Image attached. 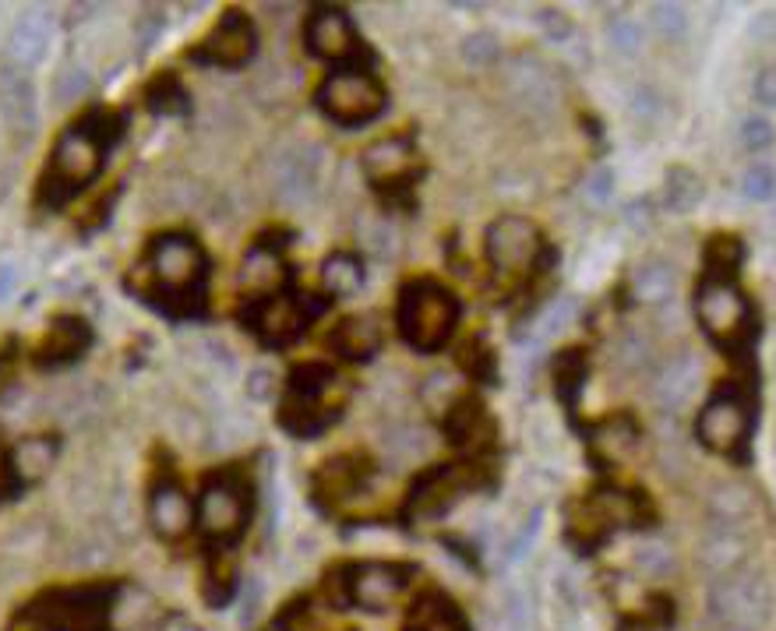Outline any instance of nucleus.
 Masks as SVG:
<instances>
[{
	"mask_svg": "<svg viewBox=\"0 0 776 631\" xmlns=\"http://www.w3.org/2000/svg\"><path fill=\"white\" fill-rule=\"evenodd\" d=\"M709 508L713 515H717L724 526H734V522L749 519L752 508H755V498L749 487H738V484H727V487H717L709 498Z\"/></svg>",
	"mask_w": 776,
	"mask_h": 631,
	"instance_id": "f704fd0d",
	"label": "nucleus"
},
{
	"mask_svg": "<svg viewBox=\"0 0 776 631\" xmlns=\"http://www.w3.org/2000/svg\"><path fill=\"white\" fill-rule=\"evenodd\" d=\"M611 183H614V174H611V169H597V174L589 177L586 191L593 194L597 202H608V198H611Z\"/></svg>",
	"mask_w": 776,
	"mask_h": 631,
	"instance_id": "8fccbe9b",
	"label": "nucleus"
},
{
	"mask_svg": "<svg viewBox=\"0 0 776 631\" xmlns=\"http://www.w3.org/2000/svg\"><path fill=\"white\" fill-rule=\"evenodd\" d=\"M407 586H410V568L388 564V561H367V564L350 568L346 596H350L361 610L378 614V610L392 607Z\"/></svg>",
	"mask_w": 776,
	"mask_h": 631,
	"instance_id": "ddd939ff",
	"label": "nucleus"
},
{
	"mask_svg": "<svg viewBox=\"0 0 776 631\" xmlns=\"http://www.w3.org/2000/svg\"><path fill=\"white\" fill-rule=\"evenodd\" d=\"M92 92V74L85 68H60L57 71V79H54V99L60 106H68V103H78V99H85Z\"/></svg>",
	"mask_w": 776,
	"mask_h": 631,
	"instance_id": "4c0bfd02",
	"label": "nucleus"
},
{
	"mask_svg": "<svg viewBox=\"0 0 776 631\" xmlns=\"http://www.w3.org/2000/svg\"><path fill=\"white\" fill-rule=\"evenodd\" d=\"M195 57L215 68H244L247 60L255 57V25L247 22L244 14L230 11L205 36V43L198 46Z\"/></svg>",
	"mask_w": 776,
	"mask_h": 631,
	"instance_id": "2eb2a0df",
	"label": "nucleus"
},
{
	"mask_svg": "<svg viewBox=\"0 0 776 631\" xmlns=\"http://www.w3.org/2000/svg\"><path fill=\"white\" fill-rule=\"evenodd\" d=\"M307 50L321 60H350L356 53V33L343 8H318L307 19Z\"/></svg>",
	"mask_w": 776,
	"mask_h": 631,
	"instance_id": "dca6fc26",
	"label": "nucleus"
},
{
	"mask_svg": "<svg viewBox=\"0 0 776 631\" xmlns=\"http://www.w3.org/2000/svg\"><path fill=\"white\" fill-rule=\"evenodd\" d=\"M336 381L339 378L321 364L301 367V371L293 374L290 395L283 403V424L293 430V434H301V438L318 434L321 427H329L339 417V398H332Z\"/></svg>",
	"mask_w": 776,
	"mask_h": 631,
	"instance_id": "39448f33",
	"label": "nucleus"
},
{
	"mask_svg": "<svg viewBox=\"0 0 776 631\" xmlns=\"http://www.w3.org/2000/svg\"><path fill=\"white\" fill-rule=\"evenodd\" d=\"M654 25L660 28V36L678 39V36H685L689 14H685V8H681V4H654Z\"/></svg>",
	"mask_w": 776,
	"mask_h": 631,
	"instance_id": "a19ab883",
	"label": "nucleus"
},
{
	"mask_svg": "<svg viewBox=\"0 0 776 631\" xmlns=\"http://www.w3.org/2000/svg\"><path fill=\"white\" fill-rule=\"evenodd\" d=\"M635 444H639V427L632 417H608L593 427V452L608 463H621Z\"/></svg>",
	"mask_w": 776,
	"mask_h": 631,
	"instance_id": "cd10ccee",
	"label": "nucleus"
},
{
	"mask_svg": "<svg viewBox=\"0 0 776 631\" xmlns=\"http://www.w3.org/2000/svg\"><path fill=\"white\" fill-rule=\"evenodd\" d=\"M149 519H152V529L160 533L163 540H180V536L195 526V504L188 498V490L174 480H163L152 490Z\"/></svg>",
	"mask_w": 776,
	"mask_h": 631,
	"instance_id": "a211bd4d",
	"label": "nucleus"
},
{
	"mask_svg": "<svg viewBox=\"0 0 776 631\" xmlns=\"http://www.w3.org/2000/svg\"><path fill=\"white\" fill-rule=\"evenodd\" d=\"M283 275H286V265H283V258H279V251L266 248V243H258V248L244 258V269H240V286L247 289V294H255V297H272L275 294V286L283 283Z\"/></svg>",
	"mask_w": 776,
	"mask_h": 631,
	"instance_id": "b1692460",
	"label": "nucleus"
},
{
	"mask_svg": "<svg viewBox=\"0 0 776 631\" xmlns=\"http://www.w3.org/2000/svg\"><path fill=\"white\" fill-rule=\"evenodd\" d=\"M540 22H543V28H548L551 39H568L572 36V22L565 19L562 11H543Z\"/></svg>",
	"mask_w": 776,
	"mask_h": 631,
	"instance_id": "09e8293b",
	"label": "nucleus"
},
{
	"mask_svg": "<svg viewBox=\"0 0 776 631\" xmlns=\"http://www.w3.org/2000/svg\"><path fill=\"white\" fill-rule=\"evenodd\" d=\"M407 631H462V624L445 599H424V604L413 610Z\"/></svg>",
	"mask_w": 776,
	"mask_h": 631,
	"instance_id": "c9c22d12",
	"label": "nucleus"
},
{
	"mask_svg": "<svg viewBox=\"0 0 776 631\" xmlns=\"http://www.w3.org/2000/svg\"><path fill=\"white\" fill-rule=\"evenodd\" d=\"M50 46V19L43 11H25L8 33V64L14 68H36Z\"/></svg>",
	"mask_w": 776,
	"mask_h": 631,
	"instance_id": "aec40b11",
	"label": "nucleus"
},
{
	"mask_svg": "<svg viewBox=\"0 0 776 631\" xmlns=\"http://www.w3.org/2000/svg\"><path fill=\"white\" fill-rule=\"evenodd\" d=\"M163 33V14L160 11H145L142 19L134 22V36H138V46H142V50H149V46L155 43V36Z\"/></svg>",
	"mask_w": 776,
	"mask_h": 631,
	"instance_id": "c03bdc74",
	"label": "nucleus"
},
{
	"mask_svg": "<svg viewBox=\"0 0 776 631\" xmlns=\"http://www.w3.org/2000/svg\"><path fill=\"white\" fill-rule=\"evenodd\" d=\"M540 508H537V512H533V519L530 522H526V526L519 529V536H516V540H512L508 544V561H519L522 558V553H526V547H530L533 544V536H537V529H540Z\"/></svg>",
	"mask_w": 776,
	"mask_h": 631,
	"instance_id": "49530a36",
	"label": "nucleus"
},
{
	"mask_svg": "<svg viewBox=\"0 0 776 631\" xmlns=\"http://www.w3.org/2000/svg\"><path fill=\"white\" fill-rule=\"evenodd\" d=\"M110 593L103 590H71L50 593L25 610V631H99L106 621Z\"/></svg>",
	"mask_w": 776,
	"mask_h": 631,
	"instance_id": "0eeeda50",
	"label": "nucleus"
},
{
	"mask_svg": "<svg viewBox=\"0 0 776 631\" xmlns=\"http://www.w3.org/2000/svg\"><path fill=\"white\" fill-rule=\"evenodd\" d=\"M321 169H325V152L318 145H297L283 152V156L275 159V174H272L275 198L293 209L310 205L321 188Z\"/></svg>",
	"mask_w": 776,
	"mask_h": 631,
	"instance_id": "f8f14e48",
	"label": "nucleus"
},
{
	"mask_svg": "<svg viewBox=\"0 0 776 631\" xmlns=\"http://www.w3.org/2000/svg\"><path fill=\"white\" fill-rule=\"evenodd\" d=\"M89 346V329L78 318H57L50 332H46L43 346H39V360L43 364H68L74 357H82Z\"/></svg>",
	"mask_w": 776,
	"mask_h": 631,
	"instance_id": "393cba45",
	"label": "nucleus"
},
{
	"mask_svg": "<svg viewBox=\"0 0 776 631\" xmlns=\"http://www.w3.org/2000/svg\"><path fill=\"white\" fill-rule=\"evenodd\" d=\"M744 553H749V540H744V536L734 526H724V522H720L717 529H709L703 540H698L695 558H698V564H703L709 575L724 579V575L738 572L741 561H744Z\"/></svg>",
	"mask_w": 776,
	"mask_h": 631,
	"instance_id": "412c9836",
	"label": "nucleus"
},
{
	"mask_svg": "<svg viewBox=\"0 0 776 631\" xmlns=\"http://www.w3.org/2000/svg\"><path fill=\"white\" fill-rule=\"evenodd\" d=\"M695 434L709 452L738 455L752 434V406L738 389H724L698 409Z\"/></svg>",
	"mask_w": 776,
	"mask_h": 631,
	"instance_id": "1a4fd4ad",
	"label": "nucleus"
},
{
	"mask_svg": "<svg viewBox=\"0 0 776 631\" xmlns=\"http://www.w3.org/2000/svg\"><path fill=\"white\" fill-rule=\"evenodd\" d=\"M456 321H459V300L448 294L445 286L421 279L402 289L399 332L413 349L421 353L442 349L448 343V335L456 332Z\"/></svg>",
	"mask_w": 776,
	"mask_h": 631,
	"instance_id": "f03ea898",
	"label": "nucleus"
},
{
	"mask_svg": "<svg viewBox=\"0 0 776 631\" xmlns=\"http://www.w3.org/2000/svg\"><path fill=\"white\" fill-rule=\"evenodd\" d=\"M11 286H14V269H11V265H0V300H8Z\"/></svg>",
	"mask_w": 776,
	"mask_h": 631,
	"instance_id": "603ef678",
	"label": "nucleus"
},
{
	"mask_svg": "<svg viewBox=\"0 0 776 631\" xmlns=\"http://www.w3.org/2000/svg\"><path fill=\"white\" fill-rule=\"evenodd\" d=\"M608 39H611V46H614L618 53L632 57L635 50H639V43H643V28L635 25L632 19H614L608 25Z\"/></svg>",
	"mask_w": 776,
	"mask_h": 631,
	"instance_id": "79ce46f5",
	"label": "nucleus"
},
{
	"mask_svg": "<svg viewBox=\"0 0 776 631\" xmlns=\"http://www.w3.org/2000/svg\"><path fill=\"white\" fill-rule=\"evenodd\" d=\"M188 92L180 88L177 79H160L149 88V110L152 114H163V117H184L188 114Z\"/></svg>",
	"mask_w": 776,
	"mask_h": 631,
	"instance_id": "e433bc0d",
	"label": "nucleus"
},
{
	"mask_svg": "<svg viewBox=\"0 0 776 631\" xmlns=\"http://www.w3.org/2000/svg\"><path fill=\"white\" fill-rule=\"evenodd\" d=\"M103 156H106V131H103V117H89L71 124L64 134L57 138L54 159H50V191L57 198L82 191L85 183L96 180V174L103 169Z\"/></svg>",
	"mask_w": 776,
	"mask_h": 631,
	"instance_id": "7ed1b4c3",
	"label": "nucleus"
},
{
	"mask_svg": "<svg viewBox=\"0 0 776 631\" xmlns=\"http://www.w3.org/2000/svg\"><path fill=\"white\" fill-rule=\"evenodd\" d=\"M318 103H321L325 117H332L336 124L356 128V124L375 120L385 110V88L371 71L343 68L325 79V85L318 92Z\"/></svg>",
	"mask_w": 776,
	"mask_h": 631,
	"instance_id": "423d86ee",
	"label": "nucleus"
},
{
	"mask_svg": "<svg viewBox=\"0 0 776 631\" xmlns=\"http://www.w3.org/2000/svg\"><path fill=\"white\" fill-rule=\"evenodd\" d=\"M663 202L674 215H689L698 202H703V180H698V174H692L689 166H674L671 174H667Z\"/></svg>",
	"mask_w": 776,
	"mask_h": 631,
	"instance_id": "473e14b6",
	"label": "nucleus"
},
{
	"mask_svg": "<svg viewBox=\"0 0 776 631\" xmlns=\"http://www.w3.org/2000/svg\"><path fill=\"white\" fill-rule=\"evenodd\" d=\"M11 374V353H0V381H8Z\"/></svg>",
	"mask_w": 776,
	"mask_h": 631,
	"instance_id": "864d4df0",
	"label": "nucleus"
},
{
	"mask_svg": "<svg viewBox=\"0 0 776 631\" xmlns=\"http://www.w3.org/2000/svg\"><path fill=\"white\" fill-rule=\"evenodd\" d=\"M695 318L720 346H738L752 332V303L724 272H709L695 289Z\"/></svg>",
	"mask_w": 776,
	"mask_h": 631,
	"instance_id": "20e7f679",
	"label": "nucleus"
},
{
	"mask_svg": "<svg viewBox=\"0 0 776 631\" xmlns=\"http://www.w3.org/2000/svg\"><path fill=\"white\" fill-rule=\"evenodd\" d=\"M695 381H698V364L692 353H678L674 360H667V367L657 378V403L674 409L681 403H689L692 392H695Z\"/></svg>",
	"mask_w": 776,
	"mask_h": 631,
	"instance_id": "a878e982",
	"label": "nucleus"
},
{
	"mask_svg": "<svg viewBox=\"0 0 776 631\" xmlns=\"http://www.w3.org/2000/svg\"><path fill=\"white\" fill-rule=\"evenodd\" d=\"M632 294L643 303H663L674 294V269L663 265V261H646V265L635 269L632 275Z\"/></svg>",
	"mask_w": 776,
	"mask_h": 631,
	"instance_id": "c756f323",
	"label": "nucleus"
},
{
	"mask_svg": "<svg viewBox=\"0 0 776 631\" xmlns=\"http://www.w3.org/2000/svg\"><path fill=\"white\" fill-rule=\"evenodd\" d=\"M0 117L14 138H36L39 131V96L36 82L25 68L0 64Z\"/></svg>",
	"mask_w": 776,
	"mask_h": 631,
	"instance_id": "4468645a",
	"label": "nucleus"
},
{
	"mask_svg": "<svg viewBox=\"0 0 776 631\" xmlns=\"http://www.w3.org/2000/svg\"><path fill=\"white\" fill-rule=\"evenodd\" d=\"M332 346L343 353V357H350V360H367L371 353H378V346H381V325H378V318H371V314L346 318L343 325L336 329Z\"/></svg>",
	"mask_w": 776,
	"mask_h": 631,
	"instance_id": "bb28decb",
	"label": "nucleus"
},
{
	"mask_svg": "<svg viewBox=\"0 0 776 631\" xmlns=\"http://www.w3.org/2000/svg\"><path fill=\"white\" fill-rule=\"evenodd\" d=\"M741 191H744V198H752V202H769V198L776 194V169L766 163L749 166L741 177Z\"/></svg>",
	"mask_w": 776,
	"mask_h": 631,
	"instance_id": "ea45409f",
	"label": "nucleus"
},
{
	"mask_svg": "<svg viewBox=\"0 0 776 631\" xmlns=\"http://www.w3.org/2000/svg\"><path fill=\"white\" fill-rule=\"evenodd\" d=\"M321 286L325 294H332L339 300H350L364 289V265L361 258L353 254H332L329 261L321 265Z\"/></svg>",
	"mask_w": 776,
	"mask_h": 631,
	"instance_id": "c85d7f7f",
	"label": "nucleus"
},
{
	"mask_svg": "<svg viewBox=\"0 0 776 631\" xmlns=\"http://www.w3.org/2000/svg\"><path fill=\"white\" fill-rule=\"evenodd\" d=\"M456 495H462V476L459 469H431L421 476V484L413 487L410 495V512L413 515H442L448 504L456 501Z\"/></svg>",
	"mask_w": 776,
	"mask_h": 631,
	"instance_id": "5701e85b",
	"label": "nucleus"
},
{
	"mask_svg": "<svg viewBox=\"0 0 776 631\" xmlns=\"http://www.w3.org/2000/svg\"><path fill=\"white\" fill-rule=\"evenodd\" d=\"M752 92H755V99L763 103V106H776V64H769V68H763V71L755 74Z\"/></svg>",
	"mask_w": 776,
	"mask_h": 631,
	"instance_id": "de8ad7c7",
	"label": "nucleus"
},
{
	"mask_svg": "<svg viewBox=\"0 0 776 631\" xmlns=\"http://www.w3.org/2000/svg\"><path fill=\"white\" fill-rule=\"evenodd\" d=\"M498 53H502V46L494 33H473L462 39V60L473 68H491L494 60H498Z\"/></svg>",
	"mask_w": 776,
	"mask_h": 631,
	"instance_id": "58836bf2",
	"label": "nucleus"
},
{
	"mask_svg": "<svg viewBox=\"0 0 776 631\" xmlns=\"http://www.w3.org/2000/svg\"><path fill=\"white\" fill-rule=\"evenodd\" d=\"M543 251L540 229L526 215H498L487 226V258L498 275H526Z\"/></svg>",
	"mask_w": 776,
	"mask_h": 631,
	"instance_id": "9d476101",
	"label": "nucleus"
},
{
	"mask_svg": "<svg viewBox=\"0 0 776 631\" xmlns=\"http://www.w3.org/2000/svg\"><path fill=\"white\" fill-rule=\"evenodd\" d=\"M361 484H364V469L356 459H332V463H325L318 473V490L332 501L356 495Z\"/></svg>",
	"mask_w": 776,
	"mask_h": 631,
	"instance_id": "7c9ffc66",
	"label": "nucleus"
},
{
	"mask_svg": "<svg viewBox=\"0 0 776 631\" xmlns=\"http://www.w3.org/2000/svg\"><path fill=\"white\" fill-rule=\"evenodd\" d=\"M635 519V501L625 495V490H597L593 498L583 501V522H576L579 529H586V536H603L608 529L621 526V522Z\"/></svg>",
	"mask_w": 776,
	"mask_h": 631,
	"instance_id": "4be33fe9",
	"label": "nucleus"
},
{
	"mask_svg": "<svg viewBox=\"0 0 776 631\" xmlns=\"http://www.w3.org/2000/svg\"><path fill=\"white\" fill-rule=\"evenodd\" d=\"M773 138H776V131L766 117H749L741 124V142L749 152H766L773 145Z\"/></svg>",
	"mask_w": 776,
	"mask_h": 631,
	"instance_id": "37998d69",
	"label": "nucleus"
},
{
	"mask_svg": "<svg viewBox=\"0 0 776 631\" xmlns=\"http://www.w3.org/2000/svg\"><path fill=\"white\" fill-rule=\"evenodd\" d=\"M416 166V148L407 134H392V138H381L367 152H364V174L371 183L378 188H392V183L407 180Z\"/></svg>",
	"mask_w": 776,
	"mask_h": 631,
	"instance_id": "f3484780",
	"label": "nucleus"
},
{
	"mask_svg": "<svg viewBox=\"0 0 776 631\" xmlns=\"http://www.w3.org/2000/svg\"><path fill=\"white\" fill-rule=\"evenodd\" d=\"M448 434L456 444H477V434H491V424L484 420V409H480L473 398H459V403L448 409Z\"/></svg>",
	"mask_w": 776,
	"mask_h": 631,
	"instance_id": "72a5a7b5",
	"label": "nucleus"
},
{
	"mask_svg": "<svg viewBox=\"0 0 776 631\" xmlns=\"http://www.w3.org/2000/svg\"><path fill=\"white\" fill-rule=\"evenodd\" d=\"M149 265L155 283H160L166 294H188L201 283L205 275V254H201L198 240L184 237V234H166L152 243Z\"/></svg>",
	"mask_w": 776,
	"mask_h": 631,
	"instance_id": "9b49d317",
	"label": "nucleus"
},
{
	"mask_svg": "<svg viewBox=\"0 0 776 631\" xmlns=\"http://www.w3.org/2000/svg\"><path fill=\"white\" fill-rule=\"evenodd\" d=\"M247 515H251V501H247V487L237 476H215L201 487L195 501V526L220 544L244 533Z\"/></svg>",
	"mask_w": 776,
	"mask_h": 631,
	"instance_id": "6e6552de",
	"label": "nucleus"
},
{
	"mask_svg": "<svg viewBox=\"0 0 776 631\" xmlns=\"http://www.w3.org/2000/svg\"><path fill=\"white\" fill-rule=\"evenodd\" d=\"M304 321L307 314L301 300L290 294H272L266 300H258L251 311V329L266 338V343H290V338L304 329Z\"/></svg>",
	"mask_w": 776,
	"mask_h": 631,
	"instance_id": "6ab92c4d",
	"label": "nucleus"
},
{
	"mask_svg": "<svg viewBox=\"0 0 776 631\" xmlns=\"http://www.w3.org/2000/svg\"><path fill=\"white\" fill-rule=\"evenodd\" d=\"M773 586L755 568L713 582L709 590V618L720 631H763L773 621Z\"/></svg>",
	"mask_w": 776,
	"mask_h": 631,
	"instance_id": "f257e3e1",
	"label": "nucleus"
},
{
	"mask_svg": "<svg viewBox=\"0 0 776 631\" xmlns=\"http://www.w3.org/2000/svg\"><path fill=\"white\" fill-rule=\"evenodd\" d=\"M272 392H275L272 371H266V367H255V371L247 374V395H251L255 403H266V398H272Z\"/></svg>",
	"mask_w": 776,
	"mask_h": 631,
	"instance_id": "a18cd8bd",
	"label": "nucleus"
},
{
	"mask_svg": "<svg viewBox=\"0 0 776 631\" xmlns=\"http://www.w3.org/2000/svg\"><path fill=\"white\" fill-rule=\"evenodd\" d=\"M57 455V441L50 438H25L11 455V469L19 480H39V476L50 469Z\"/></svg>",
	"mask_w": 776,
	"mask_h": 631,
	"instance_id": "2f4dec72",
	"label": "nucleus"
},
{
	"mask_svg": "<svg viewBox=\"0 0 776 631\" xmlns=\"http://www.w3.org/2000/svg\"><path fill=\"white\" fill-rule=\"evenodd\" d=\"M14 480H19V476H14V469H11V459L0 455V498L14 487Z\"/></svg>",
	"mask_w": 776,
	"mask_h": 631,
	"instance_id": "3c124183",
	"label": "nucleus"
}]
</instances>
